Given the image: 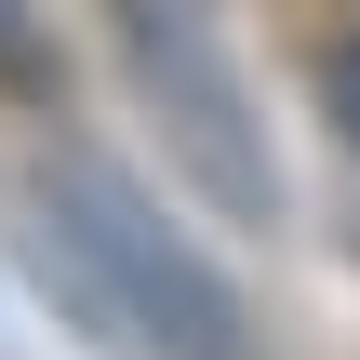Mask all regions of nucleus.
Returning <instances> with one entry per match:
<instances>
[{"label":"nucleus","mask_w":360,"mask_h":360,"mask_svg":"<svg viewBox=\"0 0 360 360\" xmlns=\"http://www.w3.org/2000/svg\"><path fill=\"white\" fill-rule=\"evenodd\" d=\"M321 94H334V120H347V147H360V40H334V67H321Z\"/></svg>","instance_id":"nucleus-4"},{"label":"nucleus","mask_w":360,"mask_h":360,"mask_svg":"<svg viewBox=\"0 0 360 360\" xmlns=\"http://www.w3.org/2000/svg\"><path fill=\"white\" fill-rule=\"evenodd\" d=\"M27 214H40V227H27L40 281H67V307L120 360H254V307L227 294V267H214L187 227H160V200H147L120 160L40 147Z\"/></svg>","instance_id":"nucleus-1"},{"label":"nucleus","mask_w":360,"mask_h":360,"mask_svg":"<svg viewBox=\"0 0 360 360\" xmlns=\"http://www.w3.org/2000/svg\"><path fill=\"white\" fill-rule=\"evenodd\" d=\"M0 94L13 107H53L67 94V53H53V13L40 0H0Z\"/></svg>","instance_id":"nucleus-3"},{"label":"nucleus","mask_w":360,"mask_h":360,"mask_svg":"<svg viewBox=\"0 0 360 360\" xmlns=\"http://www.w3.org/2000/svg\"><path fill=\"white\" fill-rule=\"evenodd\" d=\"M107 27H120V67H134V94L160 120L174 174L227 227H281V160H267V120H254V94L227 67L214 0H107Z\"/></svg>","instance_id":"nucleus-2"}]
</instances>
